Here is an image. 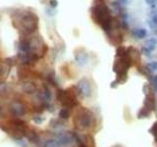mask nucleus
<instances>
[{"label": "nucleus", "instance_id": "3", "mask_svg": "<svg viewBox=\"0 0 157 147\" xmlns=\"http://www.w3.org/2000/svg\"><path fill=\"white\" fill-rule=\"evenodd\" d=\"M91 17L93 21L100 26L102 22H104L105 20L112 16L110 15L109 9L106 6V4L103 2V0H95L91 8Z\"/></svg>", "mask_w": 157, "mask_h": 147}, {"label": "nucleus", "instance_id": "10", "mask_svg": "<svg viewBox=\"0 0 157 147\" xmlns=\"http://www.w3.org/2000/svg\"><path fill=\"white\" fill-rule=\"evenodd\" d=\"M60 116H61V118H63V119H68L69 116H70V111H69L68 108H64L60 113Z\"/></svg>", "mask_w": 157, "mask_h": 147}, {"label": "nucleus", "instance_id": "5", "mask_svg": "<svg viewBox=\"0 0 157 147\" xmlns=\"http://www.w3.org/2000/svg\"><path fill=\"white\" fill-rule=\"evenodd\" d=\"M78 125H80L82 127H90L92 124V114L91 112L88 110H82L80 113L78 114Z\"/></svg>", "mask_w": 157, "mask_h": 147}, {"label": "nucleus", "instance_id": "2", "mask_svg": "<svg viewBox=\"0 0 157 147\" xmlns=\"http://www.w3.org/2000/svg\"><path fill=\"white\" fill-rule=\"evenodd\" d=\"M116 61L114 62V66H113V70L117 74V81L119 82L125 81L127 80V72L132 66V60L130 56L126 55L122 57H116Z\"/></svg>", "mask_w": 157, "mask_h": 147}, {"label": "nucleus", "instance_id": "1", "mask_svg": "<svg viewBox=\"0 0 157 147\" xmlns=\"http://www.w3.org/2000/svg\"><path fill=\"white\" fill-rule=\"evenodd\" d=\"M14 27H16L21 36H27L34 32L38 28V17L29 11H21V14H16V20H14Z\"/></svg>", "mask_w": 157, "mask_h": 147}, {"label": "nucleus", "instance_id": "9", "mask_svg": "<svg viewBox=\"0 0 157 147\" xmlns=\"http://www.w3.org/2000/svg\"><path fill=\"white\" fill-rule=\"evenodd\" d=\"M149 15H150V20L152 21V23L154 24V26H157V10L152 9Z\"/></svg>", "mask_w": 157, "mask_h": 147}, {"label": "nucleus", "instance_id": "12", "mask_svg": "<svg viewBox=\"0 0 157 147\" xmlns=\"http://www.w3.org/2000/svg\"><path fill=\"white\" fill-rule=\"evenodd\" d=\"M145 2H146L147 5H149V6H150L152 9H155V8H156L157 0H145Z\"/></svg>", "mask_w": 157, "mask_h": 147}, {"label": "nucleus", "instance_id": "11", "mask_svg": "<svg viewBox=\"0 0 157 147\" xmlns=\"http://www.w3.org/2000/svg\"><path fill=\"white\" fill-rule=\"evenodd\" d=\"M150 132L154 135L155 140H156V142H157V123H155V124H154L153 126H152V127L150 129Z\"/></svg>", "mask_w": 157, "mask_h": 147}, {"label": "nucleus", "instance_id": "8", "mask_svg": "<svg viewBox=\"0 0 157 147\" xmlns=\"http://www.w3.org/2000/svg\"><path fill=\"white\" fill-rule=\"evenodd\" d=\"M156 44H157V41L155 40L154 38H151V39H149V40H147V41H146L144 47L148 49L149 51H152V50H154V49H155Z\"/></svg>", "mask_w": 157, "mask_h": 147}, {"label": "nucleus", "instance_id": "13", "mask_svg": "<svg viewBox=\"0 0 157 147\" xmlns=\"http://www.w3.org/2000/svg\"><path fill=\"white\" fill-rule=\"evenodd\" d=\"M50 6L54 9L58 6V1L57 0H50Z\"/></svg>", "mask_w": 157, "mask_h": 147}, {"label": "nucleus", "instance_id": "14", "mask_svg": "<svg viewBox=\"0 0 157 147\" xmlns=\"http://www.w3.org/2000/svg\"><path fill=\"white\" fill-rule=\"evenodd\" d=\"M148 68H151L152 70H156L157 69V62H153V63H151V64H149L148 66H147Z\"/></svg>", "mask_w": 157, "mask_h": 147}, {"label": "nucleus", "instance_id": "6", "mask_svg": "<svg viewBox=\"0 0 157 147\" xmlns=\"http://www.w3.org/2000/svg\"><path fill=\"white\" fill-rule=\"evenodd\" d=\"M146 31L144 28H135L132 31V36H134L136 38H144L146 36Z\"/></svg>", "mask_w": 157, "mask_h": 147}, {"label": "nucleus", "instance_id": "4", "mask_svg": "<svg viewBox=\"0 0 157 147\" xmlns=\"http://www.w3.org/2000/svg\"><path fill=\"white\" fill-rule=\"evenodd\" d=\"M57 99L61 102V104L70 109L78 105V99L76 93L71 89L68 90H59L57 93Z\"/></svg>", "mask_w": 157, "mask_h": 147}, {"label": "nucleus", "instance_id": "7", "mask_svg": "<svg viewBox=\"0 0 157 147\" xmlns=\"http://www.w3.org/2000/svg\"><path fill=\"white\" fill-rule=\"evenodd\" d=\"M111 5H112V7L115 9V11H116L117 13H119L120 15L125 12V11H124V7H123V5H122L119 1H118V0H117V1L112 2Z\"/></svg>", "mask_w": 157, "mask_h": 147}, {"label": "nucleus", "instance_id": "15", "mask_svg": "<svg viewBox=\"0 0 157 147\" xmlns=\"http://www.w3.org/2000/svg\"><path fill=\"white\" fill-rule=\"evenodd\" d=\"M118 1H119L123 6H124V5H126L127 4V2H128V0H118Z\"/></svg>", "mask_w": 157, "mask_h": 147}]
</instances>
